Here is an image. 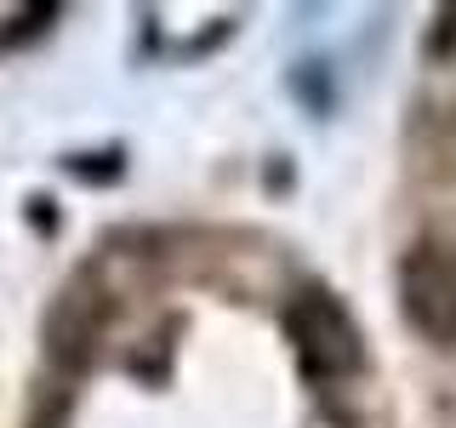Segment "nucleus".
I'll use <instances>...</instances> for the list:
<instances>
[{
    "label": "nucleus",
    "mask_w": 456,
    "mask_h": 428,
    "mask_svg": "<svg viewBox=\"0 0 456 428\" xmlns=\"http://www.w3.org/2000/svg\"><path fill=\"white\" fill-rule=\"evenodd\" d=\"M399 297L422 337L456 342V251L451 246H417L399 268Z\"/></svg>",
    "instance_id": "nucleus-1"
},
{
    "label": "nucleus",
    "mask_w": 456,
    "mask_h": 428,
    "mask_svg": "<svg viewBox=\"0 0 456 428\" xmlns=\"http://www.w3.org/2000/svg\"><path fill=\"white\" fill-rule=\"evenodd\" d=\"M285 325H291L297 354H303V366L314 371V377H342V371H354V360H360L354 325L342 320V309L325 303V297H303V303H291Z\"/></svg>",
    "instance_id": "nucleus-2"
}]
</instances>
